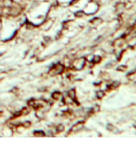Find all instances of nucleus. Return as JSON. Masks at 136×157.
Segmentation results:
<instances>
[{"label":"nucleus","mask_w":136,"mask_h":157,"mask_svg":"<svg viewBox=\"0 0 136 157\" xmlns=\"http://www.w3.org/2000/svg\"><path fill=\"white\" fill-rule=\"evenodd\" d=\"M64 69L63 65H61V64H57L55 65L53 68H51V69L50 70L49 73L51 75H58V74H60L61 73H63Z\"/></svg>","instance_id":"obj_1"},{"label":"nucleus","mask_w":136,"mask_h":157,"mask_svg":"<svg viewBox=\"0 0 136 157\" xmlns=\"http://www.w3.org/2000/svg\"><path fill=\"white\" fill-rule=\"evenodd\" d=\"M34 135L35 136H40V137H42V136H45V134L43 133V131H34Z\"/></svg>","instance_id":"obj_4"},{"label":"nucleus","mask_w":136,"mask_h":157,"mask_svg":"<svg viewBox=\"0 0 136 157\" xmlns=\"http://www.w3.org/2000/svg\"><path fill=\"white\" fill-rule=\"evenodd\" d=\"M24 127H30V122H27H27H26V123H24Z\"/></svg>","instance_id":"obj_8"},{"label":"nucleus","mask_w":136,"mask_h":157,"mask_svg":"<svg viewBox=\"0 0 136 157\" xmlns=\"http://www.w3.org/2000/svg\"><path fill=\"white\" fill-rule=\"evenodd\" d=\"M57 130H58V131H59V132H61V131H63L64 130L63 126V125H59V126L58 127Z\"/></svg>","instance_id":"obj_7"},{"label":"nucleus","mask_w":136,"mask_h":157,"mask_svg":"<svg viewBox=\"0 0 136 157\" xmlns=\"http://www.w3.org/2000/svg\"><path fill=\"white\" fill-rule=\"evenodd\" d=\"M68 94H69V97H70V98L74 99V98H75V92H74V90H71L69 91Z\"/></svg>","instance_id":"obj_5"},{"label":"nucleus","mask_w":136,"mask_h":157,"mask_svg":"<svg viewBox=\"0 0 136 157\" xmlns=\"http://www.w3.org/2000/svg\"><path fill=\"white\" fill-rule=\"evenodd\" d=\"M59 96H60V94L59 92H55L53 94H52V98H53L54 99H59Z\"/></svg>","instance_id":"obj_6"},{"label":"nucleus","mask_w":136,"mask_h":157,"mask_svg":"<svg viewBox=\"0 0 136 157\" xmlns=\"http://www.w3.org/2000/svg\"><path fill=\"white\" fill-rule=\"evenodd\" d=\"M84 65H85V59L84 58H79L73 62V67L75 69H82Z\"/></svg>","instance_id":"obj_2"},{"label":"nucleus","mask_w":136,"mask_h":157,"mask_svg":"<svg viewBox=\"0 0 136 157\" xmlns=\"http://www.w3.org/2000/svg\"><path fill=\"white\" fill-rule=\"evenodd\" d=\"M83 127V122H79V123H76V124H74V126L72 127L70 131H72V132H77V131H80Z\"/></svg>","instance_id":"obj_3"}]
</instances>
